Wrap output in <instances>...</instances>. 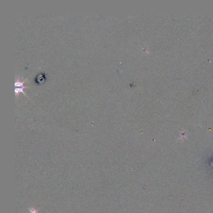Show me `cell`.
I'll return each instance as SVG.
<instances>
[{"mask_svg": "<svg viewBox=\"0 0 213 213\" xmlns=\"http://www.w3.org/2000/svg\"><path fill=\"white\" fill-rule=\"evenodd\" d=\"M23 88H24V86L23 85H22V83L18 82L15 84V91L16 93L22 91H23Z\"/></svg>", "mask_w": 213, "mask_h": 213, "instance_id": "1", "label": "cell"}, {"mask_svg": "<svg viewBox=\"0 0 213 213\" xmlns=\"http://www.w3.org/2000/svg\"><path fill=\"white\" fill-rule=\"evenodd\" d=\"M46 80V76L44 74H40L39 75L36 79V81L38 83H41L42 82H43L44 80Z\"/></svg>", "mask_w": 213, "mask_h": 213, "instance_id": "2", "label": "cell"}]
</instances>
